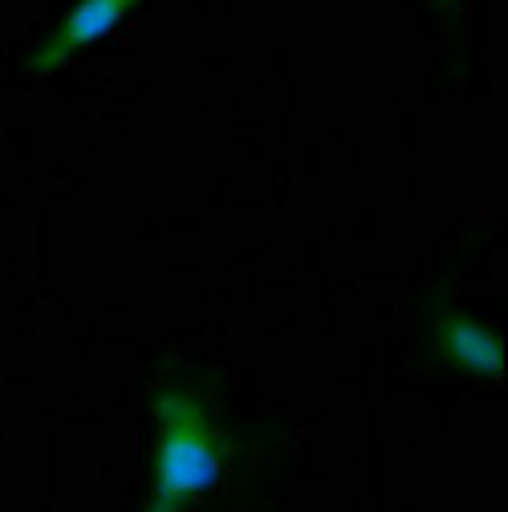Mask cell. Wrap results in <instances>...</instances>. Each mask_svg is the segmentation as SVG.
Returning a JSON list of instances; mask_svg holds the SVG:
<instances>
[{
  "label": "cell",
  "instance_id": "6da1fadb",
  "mask_svg": "<svg viewBox=\"0 0 508 512\" xmlns=\"http://www.w3.org/2000/svg\"><path fill=\"white\" fill-rule=\"evenodd\" d=\"M155 415V488L143 512H187L224 480V435L216 411L192 387H159Z\"/></svg>",
  "mask_w": 508,
  "mask_h": 512
},
{
  "label": "cell",
  "instance_id": "7a4b0ae2",
  "mask_svg": "<svg viewBox=\"0 0 508 512\" xmlns=\"http://www.w3.org/2000/svg\"><path fill=\"white\" fill-rule=\"evenodd\" d=\"M139 5L143 0H78V5L49 29V37L29 53V70L33 74L61 70L74 53H82L94 41H102L106 33H114Z\"/></svg>",
  "mask_w": 508,
  "mask_h": 512
},
{
  "label": "cell",
  "instance_id": "3957f363",
  "mask_svg": "<svg viewBox=\"0 0 508 512\" xmlns=\"http://www.w3.org/2000/svg\"><path fill=\"white\" fill-rule=\"evenodd\" d=\"M435 342H439V354L452 366H460L484 382L504 378V338L496 330H488L484 322H476V317L443 309L435 322Z\"/></svg>",
  "mask_w": 508,
  "mask_h": 512
},
{
  "label": "cell",
  "instance_id": "277c9868",
  "mask_svg": "<svg viewBox=\"0 0 508 512\" xmlns=\"http://www.w3.org/2000/svg\"><path fill=\"white\" fill-rule=\"evenodd\" d=\"M427 5H431V9L439 13V17H448V21H452V17H460L464 0H427Z\"/></svg>",
  "mask_w": 508,
  "mask_h": 512
}]
</instances>
